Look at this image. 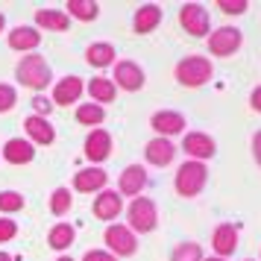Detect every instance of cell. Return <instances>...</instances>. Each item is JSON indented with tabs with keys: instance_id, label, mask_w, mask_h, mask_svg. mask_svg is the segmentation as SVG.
Here are the masks:
<instances>
[{
	"instance_id": "obj_1",
	"label": "cell",
	"mask_w": 261,
	"mask_h": 261,
	"mask_svg": "<svg viewBox=\"0 0 261 261\" xmlns=\"http://www.w3.org/2000/svg\"><path fill=\"white\" fill-rule=\"evenodd\" d=\"M15 80L30 88V91H44L50 83H53V71H50V65L44 56H38V53H27L24 59L15 65Z\"/></svg>"
},
{
	"instance_id": "obj_2",
	"label": "cell",
	"mask_w": 261,
	"mask_h": 261,
	"mask_svg": "<svg viewBox=\"0 0 261 261\" xmlns=\"http://www.w3.org/2000/svg\"><path fill=\"white\" fill-rule=\"evenodd\" d=\"M212 62L205 59V56H185V59L176 65V80L182 85H188V88H200L212 80Z\"/></svg>"
},
{
	"instance_id": "obj_3",
	"label": "cell",
	"mask_w": 261,
	"mask_h": 261,
	"mask_svg": "<svg viewBox=\"0 0 261 261\" xmlns=\"http://www.w3.org/2000/svg\"><path fill=\"white\" fill-rule=\"evenodd\" d=\"M126 217H129V229L132 232H153L155 223H159V214H155V202L150 197H135L126 208Z\"/></svg>"
},
{
	"instance_id": "obj_4",
	"label": "cell",
	"mask_w": 261,
	"mask_h": 261,
	"mask_svg": "<svg viewBox=\"0 0 261 261\" xmlns=\"http://www.w3.org/2000/svg\"><path fill=\"white\" fill-rule=\"evenodd\" d=\"M208 179V170L202 162H185L176 170V194L179 197H197Z\"/></svg>"
},
{
	"instance_id": "obj_5",
	"label": "cell",
	"mask_w": 261,
	"mask_h": 261,
	"mask_svg": "<svg viewBox=\"0 0 261 261\" xmlns=\"http://www.w3.org/2000/svg\"><path fill=\"white\" fill-rule=\"evenodd\" d=\"M103 241H106L109 252L118 258V255H135V249H138V241H135V232H132L129 226H120V223H112L103 232Z\"/></svg>"
},
{
	"instance_id": "obj_6",
	"label": "cell",
	"mask_w": 261,
	"mask_h": 261,
	"mask_svg": "<svg viewBox=\"0 0 261 261\" xmlns=\"http://www.w3.org/2000/svg\"><path fill=\"white\" fill-rule=\"evenodd\" d=\"M241 44H244V36H241L238 27H220L208 38V50H212L214 56H232Z\"/></svg>"
},
{
	"instance_id": "obj_7",
	"label": "cell",
	"mask_w": 261,
	"mask_h": 261,
	"mask_svg": "<svg viewBox=\"0 0 261 261\" xmlns=\"http://www.w3.org/2000/svg\"><path fill=\"white\" fill-rule=\"evenodd\" d=\"M179 24H182L185 33L202 38L208 33V12L202 9L200 3H185V6L179 9Z\"/></svg>"
},
{
	"instance_id": "obj_8",
	"label": "cell",
	"mask_w": 261,
	"mask_h": 261,
	"mask_svg": "<svg viewBox=\"0 0 261 261\" xmlns=\"http://www.w3.org/2000/svg\"><path fill=\"white\" fill-rule=\"evenodd\" d=\"M115 88H123V91H138L144 88V71L141 65H135L132 59H123L115 65V76H112Z\"/></svg>"
},
{
	"instance_id": "obj_9",
	"label": "cell",
	"mask_w": 261,
	"mask_h": 261,
	"mask_svg": "<svg viewBox=\"0 0 261 261\" xmlns=\"http://www.w3.org/2000/svg\"><path fill=\"white\" fill-rule=\"evenodd\" d=\"M83 91H85L83 76L68 73V76H62L59 83H56V88H53V106H71V103H80Z\"/></svg>"
},
{
	"instance_id": "obj_10",
	"label": "cell",
	"mask_w": 261,
	"mask_h": 261,
	"mask_svg": "<svg viewBox=\"0 0 261 261\" xmlns=\"http://www.w3.org/2000/svg\"><path fill=\"white\" fill-rule=\"evenodd\" d=\"M182 150L191 155V162H205V159L214 155L217 144H214V138L205 135V132H188V135L182 138Z\"/></svg>"
},
{
	"instance_id": "obj_11",
	"label": "cell",
	"mask_w": 261,
	"mask_h": 261,
	"mask_svg": "<svg viewBox=\"0 0 261 261\" xmlns=\"http://www.w3.org/2000/svg\"><path fill=\"white\" fill-rule=\"evenodd\" d=\"M106 182H109V173L103 167H85V170L73 173V191H80V194L106 191Z\"/></svg>"
},
{
	"instance_id": "obj_12",
	"label": "cell",
	"mask_w": 261,
	"mask_h": 261,
	"mask_svg": "<svg viewBox=\"0 0 261 261\" xmlns=\"http://www.w3.org/2000/svg\"><path fill=\"white\" fill-rule=\"evenodd\" d=\"M109 155H112V135L106 129H91L88 138H85V159L100 165V162H106Z\"/></svg>"
},
{
	"instance_id": "obj_13",
	"label": "cell",
	"mask_w": 261,
	"mask_h": 261,
	"mask_svg": "<svg viewBox=\"0 0 261 261\" xmlns=\"http://www.w3.org/2000/svg\"><path fill=\"white\" fill-rule=\"evenodd\" d=\"M97 220H115L120 212H123V197L118 191H100L94 197V205H91Z\"/></svg>"
},
{
	"instance_id": "obj_14",
	"label": "cell",
	"mask_w": 261,
	"mask_h": 261,
	"mask_svg": "<svg viewBox=\"0 0 261 261\" xmlns=\"http://www.w3.org/2000/svg\"><path fill=\"white\" fill-rule=\"evenodd\" d=\"M24 129H27V135H30V144H33V147H36V144H41V147H50V144L56 141V129H53L50 118L30 115V118L24 120Z\"/></svg>"
},
{
	"instance_id": "obj_15",
	"label": "cell",
	"mask_w": 261,
	"mask_h": 261,
	"mask_svg": "<svg viewBox=\"0 0 261 261\" xmlns=\"http://www.w3.org/2000/svg\"><path fill=\"white\" fill-rule=\"evenodd\" d=\"M144 188H147V170L141 165H129L120 173V182H118L120 197H138Z\"/></svg>"
},
{
	"instance_id": "obj_16",
	"label": "cell",
	"mask_w": 261,
	"mask_h": 261,
	"mask_svg": "<svg viewBox=\"0 0 261 261\" xmlns=\"http://www.w3.org/2000/svg\"><path fill=\"white\" fill-rule=\"evenodd\" d=\"M3 159L9 165H30L36 159V147L30 144V138H9L3 144Z\"/></svg>"
},
{
	"instance_id": "obj_17",
	"label": "cell",
	"mask_w": 261,
	"mask_h": 261,
	"mask_svg": "<svg viewBox=\"0 0 261 261\" xmlns=\"http://www.w3.org/2000/svg\"><path fill=\"white\" fill-rule=\"evenodd\" d=\"M150 126L159 132V138H170V135H179V132L185 129V118L179 115V112H155L153 118H150Z\"/></svg>"
},
{
	"instance_id": "obj_18",
	"label": "cell",
	"mask_w": 261,
	"mask_h": 261,
	"mask_svg": "<svg viewBox=\"0 0 261 261\" xmlns=\"http://www.w3.org/2000/svg\"><path fill=\"white\" fill-rule=\"evenodd\" d=\"M41 44V33L36 27H15L9 33V47L18 50V53H36V47Z\"/></svg>"
},
{
	"instance_id": "obj_19",
	"label": "cell",
	"mask_w": 261,
	"mask_h": 261,
	"mask_svg": "<svg viewBox=\"0 0 261 261\" xmlns=\"http://www.w3.org/2000/svg\"><path fill=\"white\" fill-rule=\"evenodd\" d=\"M144 155H147V162L155 167H167L173 162V155H176V147L170 144V138H153V141L144 147Z\"/></svg>"
},
{
	"instance_id": "obj_20",
	"label": "cell",
	"mask_w": 261,
	"mask_h": 261,
	"mask_svg": "<svg viewBox=\"0 0 261 261\" xmlns=\"http://www.w3.org/2000/svg\"><path fill=\"white\" fill-rule=\"evenodd\" d=\"M212 247H214V252H217V258L232 255L235 247H238V229L232 223H220L212 235Z\"/></svg>"
},
{
	"instance_id": "obj_21",
	"label": "cell",
	"mask_w": 261,
	"mask_h": 261,
	"mask_svg": "<svg viewBox=\"0 0 261 261\" xmlns=\"http://www.w3.org/2000/svg\"><path fill=\"white\" fill-rule=\"evenodd\" d=\"M159 24H162V9H159L155 3H147V6H141V9L135 12V18H132V27H135V33H138V36L153 33Z\"/></svg>"
},
{
	"instance_id": "obj_22",
	"label": "cell",
	"mask_w": 261,
	"mask_h": 261,
	"mask_svg": "<svg viewBox=\"0 0 261 261\" xmlns=\"http://www.w3.org/2000/svg\"><path fill=\"white\" fill-rule=\"evenodd\" d=\"M36 27L47 30V33H65L71 27V18L62 9H38L36 12Z\"/></svg>"
},
{
	"instance_id": "obj_23",
	"label": "cell",
	"mask_w": 261,
	"mask_h": 261,
	"mask_svg": "<svg viewBox=\"0 0 261 261\" xmlns=\"http://www.w3.org/2000/svg\"><path fill=\"white\" fill-rule=\"evenodd\" d=\"M115 47L109 44V41H94V44H88L85 50V62L91 65V68H109V65H115Z\"/></svg>"
},
{
	"instance_id": "obj_24",
	"label": "cell",
	"mask_w": 261,
	"mask_h": 261,
	"mask_svg": "<svg viewBox=\"0 0 261 261\" xmlns=\"http://www.w3.org/2000/svg\"><path fill=\"white\" fill-rule=\"evenodd\" d=\"M73 241H76V229H73L71 223H56V226L47 232V247L56 249V252L68 249Z\"/></svg>"
},
{
	"instance_id": "obj_25",
	"label": "cell",
	"mask_w": 261,
	"mask_h": 261,
	"mask_svg": "<svg viewBox=\"0 0 261 261\" xmlns=\"http://www.w3.org/2000/svg\"><path fill=\"white\" fill-rule=\"evenodd\" d=\"M88 94H91V100H94L97 106H103V103H112V100H115L118 88H115V83L106 80V76H94V80L88 83Z\"/></svg>"
},
{
	"instance_id": "obj_26",
	"label": "cell",
	"mask_w": 261,
	"mask_h": 261,
	"mask_svg": "<svg viewBox=\"0 0 261 261\" xmlns=\"http://www.w3.org/2000/svg\"><path fill=\"white\" fill-rule=\"evenodd\" d=\"M65 9H68L65 15L76 18V21H94L97 15H100V6H97L94 0H68Z\"/></svg>"
},
{
	"instance_id": "obj_27",
	"label": "cell",
	"mask_w": 261,
	"mask_h": 261,
	"mask_svg": "<svg viewBox=\"0 0 261 261\" xmlns=\"http://www.w3.org/2000/svg\"><path fill=\"white\" fill-rule=\"evenodd\" d=\"M103 120H106L103 106H97V103H83V106H76V123H83V126H100Z\"/></svg>"
},
{
	"instance_id": "obj_28",
	"label": "cell",
	"mask_w": 261,
	"mask_h": 261,
	"mask_svg": "<svg viewBox=\"0 0 261 261\" xmlns=\"http://www.w3.org/2000/svg\"><path fill=\"white\" fill-rule=\"evenodd\" d=\"M73 205V197L68 188H56L53 191V197H50V212L56 214V217H62V214H68Z\"/></svg>"
},
{
	"instance_id": "obj_29",
	"label": "cell",
	"mask_w": 261,
	"mask_h": 261,
	"mask_svg": "<svg viewBox=\"0 0 261 261\" xmlns=\"http://www.w3.org/2000/svg\"><path fill=\"white\" fill-rule=\"evenodd\" d=\"M170 261H202L200 244H194V241H185V244H179V247L173 249Z\"/></svg>"
},
{
	"instance_id": "obj_30",
	"label": "cell",
	"mask_w": 261,
	"mask_h": 261,
	"mask_svg": "<svg viewBox=\"0 0 261 261\" xmlns=\"http://www.w3.org/2000/svg\"><path fill=\"white\" fill-rule=\"evenodd\" d=\"M24 208V194L18 191H0V212L3 214H15Z\"/></svg>"
},
{
	"instance_id": "obj_31",
	"label": "cell",
	"mask_w": 261,
	"mask_h": 261,
	"mask_svg": "<svg viewBox=\"0 0 261 261\" xmlns=\"http://www.w3.org/2000/svg\"><path fill=\"white\" fill-rule=\"evenodd\" d=\"M15 103H18V91H15L9 83H0V115L12 112Z\"/></svg>"
},
{
	"instance_id": "obj_32",
	"label": "cell",
	"mask_w": 261,
	"mask_h": 261,
	"mask_svg": "<svg viewBox=\"0 0 261 261\" xmlns=\"http://www.w3.org/2000/svg\"><path fill=\"white\" fill-rule=\"evenodd\" d=\"M217 9L226 15H241L247 12V0H217Z\"/></svg>"
},
{
	"instance_id": "obj_33",
	"label": "cell",
	"mask_w": 261,
	"mask_h": 261,
	"mask_svg": "<svg viewBox=\"0 0 261 261\" xmlns=\"http://www.w3.org/2000/svg\"><path fill=\"white\" fill-rule=\"evenodd\" d=\"M33 109H36L38 118H50V112H53V100H47L44 94H36L33 97Z\"/></svg>"
},
{
	"instance_id": "obj_34",
	"label": "cell",
	"mask_w": 261,
	"mask_h": 261,
	"mask_svg": "<svg viewBox=\"0 0 261 261\" xmlns=\"http://www.w3.org/2000/svg\"><path fill=\"white\" fill-rule=\"evenodd\" d=\"M18 235V223L9 220V217H0V244H6V241H12Z\"/></svg>"
},
{
	"instance_id": "obj_35",
	"label": "cell",
	"mask_w": 261,
	"mask_h": 261,
	"mask_svg": "<svg viewBox=\"0 0 261 261\" xmlns=\"http://www.w3.org/2000/svg\"><path fill=\"white\" fill-rule=\"evenodd\" d=\"M83 261H118L112 252H106V249H88L83 255Z\"/></svg>"
},
{
	"instance_id": "obj_36",
	"label": "cell",
	"mask_w": 261,
	"mask_h": 261,
	"mask_svg": "<svg viewBox=\"0 0 261 261\" xmlns=\"http://www.w3.org/2000/svg\"><path fill=\"white\" fill-rule=\"evenodd\" d=\"M252 150H255V162L261 165V132H255V138H252Z\"/></svg>"
},
{
	"instance_id": "obj_37",
	"label": "cell",
	"mask_w": 261,
	"mask_h": 261,
	"mask_svg": "<svg viewBox=\"0 0 261 261\" xmlns=\"http://www.w3.org/2000/svg\"><path fill=\"white\" fill-rule=\"evenodd\" d=\"M252 109H255V112H261V85L252 91Z\"/></svg>"
},
{
	"instance_id": "obj_38",
	"label": "cell",
	"mask_w": 261,
	"mask_h": 261,
	"mask_svg": "<svg viewBox=\"0 0 261 261\" xmlns=\"http://www.w3.org/2000/svg\"><path fill=\"white\" fill-rule=\"evenodd\" d=\"M0 261H15V258L9 255V252H3V249H0Z\"/></svg>"
},
{
	"instance_id": "obj_39",
	"label": "cell",
	"mask_w": 261,
	"mask_h": 261,
	"mask_svg": "<svg viewBox=\"0 0 261 261\" xmlns=\"http://www.w3.org/2000/svg\"><path fill=\"white\" fill-rule=\"evenodd\" d=\"M6 30V18H3V12H0V33Z\"/></svg>"
},
{
	"instance_id": "obj_40",
	"label": "cell",
	"mask_w": 261,
	"mask_h": 261,
	"mask_svg": "<svg viewBox=\"0 0 261 261\" xmlns=\"http://www.w3.org/2000/svg\"><path fill=\"white\" fill-rule=\"evenodd\" d=\"M56 261H73V258H71V255H59Z\"/></svg>"
},
{
	"instance_id": "obj_41",
	"label": "cell",
	"mask_w": 261,
	"mask_h": 261,
	"mask_svg": "<svg viewBox=\"0 0 261 261\" xmlns=\"http://www.w3.org/2000/svg\"><path fill=\"white\" fill-rule=\"evenodd\" d=\"M205 261H226V258H217V255H214V258H205Z\"/></svg>"
}]
</instances>
